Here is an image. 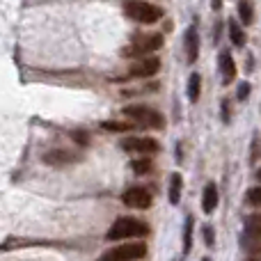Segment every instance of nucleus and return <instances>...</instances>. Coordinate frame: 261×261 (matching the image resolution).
Instances as JSON below:
<instances>
[{
    "label": "nucleus",
    "mask_w": 261,
    "mask_h": 261,
    "mask_svg": "<svg viewBox=\"0 0 261 261\" xmlns=\"http://www.w3.org/2000/svg\"><path fill=\"white\" fill-rule=\"evenodd\" d=\"M149 234V227L138 218H117L108 229V241H124V239H142Z\"/></svg>",
    "instance_id": "obj_1"
},
{
    "label": "nucleus",
    "mask_w": 261,
    "mask_h": 261,
    "mask_svg": "<svg viewBox=\"0 0 261 261\" xmlns=\"http://www.w3.org/2000/svg\"><path fill=\"white\" fill-rule=\"evenodd\" d=\"M124 12L130 21H138V23H144V25H151V23L161 21L163 16V9L156 7L151 3H144V0H126L124 3Z\"/></svg>",
    "instance_id": "obj_2"
},
{
    "label": "nucleus",
    "mask_w": 261,
    "mask_h": 261,
    "mask_svg": "<svg viewBox=\"0 0 261 261\" xmlns=\"http://www.w3.org/2000/svg\"><path fill=\"white\" fill-rule=\"evenodd\" d=\"M144 254H147V245L142 241H135V243H122L106 250L99 257V261H138Z\"/></svg>",
    "instance_id": "obj_3"
},
{
    "label": "nucleus",
    "mask_w": 261,
    "mask_h": 261,
    "mask_svg": "<svg viewBox=\"0 0 261 261\" xmlns=\"http://www.w3.org/2000/svg\"><path fill=\"white\" fill-rule=\"evenodd\" d=\"M163 46V35H158V32H153V35H140L133 39V44L126 46V50H124V55L126 58H149V55L153 53V50H158Z\"/></svg>",
    "instance_id": "obj_4"
},
{
    "label": "nucleus",
    "mask_w": 261,
    "mask_h": 261,
    "mask_svg": "<svg viewBox=\"0 0 261 261\" xmlns=\"http://www.w3.org/2000/svg\"><path fill=\"white\" fill-rule=\"evenodd\" d=\"M124 115H126L128 119H133L135 124H140V126L163 128V124H165L163 115H161V113H156L153 108H149V106H140V103L126 106V108H124Z\"/></svg>",
    "instance_id": "obj_5"
},
{
    "label": "nucleus",
    "mask_w": 261,
    "mask_h": 261,
    "mask_svg": "<svg viewBox=\"0 0 261 261\" xmlns=\"http://www.w3.org/2000/svg\"><path fill=\"white\" fill-rule=\"evenodd\" d=\"M122 199L128 208H140V211H142V208L151 206V193H149L147 188H142V186H133V188H128Z\"/></svg>",
    "instance_id": "obj_6"
},
{
    "label": "nucleus",
    "mask_w": 261,
    "mask_h": 261,
    "mask_svg": "<svg viewBox=\"0 0 261 261\" xmlns=\"http://www.w3.org/2000/svg\"><path fill=\"white\" fill-rule=\"evenodd\" d=\"M245 245L250 252H261V216H252L245 225Z\"/></svg>",
    "instance_id": "obj_7"
},
{
    "label": "nucleus",
    "mask_w": 261,
    "mask_h": 261,
    "mask_svg": "<svg viewBox=\"0 0 261 261\" xmlns=\"http://www.w3.org/2000/svg\"><path fill=\"white\" fill-rule=\"evenodd\" d=\"M158 69H161V60L149 55V58H142V60H138L135 64H130V71L128 73L133 78H151Z\"/></svg>",
    "instance_id": "obj_8"
},
{
    "label": "nucleus",
    "mask_w": 261,
    "mask_h": 261,
    "mask_svg": "<svg viewBox=\"0 0 261 261\" xmlns=\"http://www.w3.org/2000/svg\"><path fill=\"white\" fill-rule=\"evenodd\" d=\"M122 147L130 153H140V156L158 151V142L153 138H130V140H124Z\"/></svg>",
    "instance_id": "obj_9"
},
{
    "label": "nucleus",
    "mask_w": 261,
    "mask_h": 261,
    "mask_svg": "<svg viewBox=\"0 0 261 261\" xmlns=\"http://www.w3.org/2000/svg\"><path fill=\"white\" fill-rule=\"evenodd\" d=\"M73 161H78V156L67 151V149H50V151L44 153V163L46 165H53V167L67 165V163H73Z\"/></svg>",
    "instance_id": "obj_10"
},
{
    "label": "nucleus",
    "mask_w": 261,
    "mask_h": 261,
    "mask_svg": "<svg viewBox=\"0 0 261 261\" xmlns=\"http://www.w3.org/2000/svg\"><path fill=\"white\" fill-rule=\"evenodd\" d=\"M186 58H188V62L193 64L195 60H197L199 55V37H197V30H195V25H190L188 30H186Z\"/></svg>",
    "instance_id": "obj_11"
},
{
    "label": "nucleus",
    "mask_w": 261,
    "mask_h": 261,
    "mask_svg": "<svg viewBox=\"0 0 261 261\" xmlns=\"http://www.w3.org/2000/svg\"><path fill=\"white\" fill-rule=\"evenodd\" d=\"M218 64H220V71H222V81L225 83H231L236 76V64L234 60H231V53L229 50H222L220 53V60H218Z\"/></svg>",
    "instance_id": "obj_12"
},
{
    "label": "nucleus",
    "mask_w": 261,
    "mask_h": 261,
    "mask_svg": "<svg viewBox=\"0 0 261 261\" xmlns=\"http://www.w3.org/2000/svg\"><path fill=\"white\" fill-rule=\"evenodd\" d=\"M216 206H218V188L213 184H208L202 195V208H204V213H213Z\"/></svg>",
    "instance_id": "obj_13"
},
{
    "label": "nucleus",
    "mask_w": 261,
    "mask_h": 261,
    "mask_svg": "<svg viewBox=\"0 0 261 261\" xmlns=\"http://www.w3.org/2000/svg\"><path fill=\"white\" fill-rule=\"evenodd\" d=\"M181 188H184V179H181V174H172V181H170V202L172 204H179Z\"/></svg>",
    "instance_id": "obj_14"
},
{
    "label": "nucleus",
    "mask_w": 261,
    "mask_h": 261,
    "mask_svg": "<svg viewBox=\"0 0 261 261\" xmlns=\"http://www.w3.org/2000/svg\"><path fill=\"white\" fill-rule=\"evenodd\" d=\"M199 85H202V76H199V73H190V78H188V99L193 101H197L199 99Z\"/></svg>",
    "instance_id": "obj_15"
},
{
    "label": "nucleus",
    "mask_w": 261,
    "mask_h": 261,
    "mask_svg": "<svg viewBox=\"0 0 261 261\" xmlns=\"http://www.w3.org/2000/svg\"><path fill=\"white\" fill-rule=\"evenodd\" d=\"M229 39H231V44L234 46H243L245 44V32L241 30V25L239 23H234V21L229 23Z\"/></svg>",
    "instance_id": "obj_16"
},
{
    "label": "nucleus",
    "mask_w": 261,
    "mask_h": 261,
    "mask_svg": "<svg viewBox=\"0 0 261 261\" xmlns=\"http://www.w3.org/2000/svg\"><path fill=\"white\" fill-rule=\"evenodd\" d=\"M149 170H151V161H149V158H138V161H133V172L147 174Z\"/></svg>",
    "instance_id": "obj_17"
},
{
    "label": "nucleus",
    "mask_w": 261,
    "mask_h": 261,
    "mask_svg": "<svg viewBox=\"0 0 261 261\" xmlns=\"http://www.w3.org/2000/svg\"><path fill=\"white\" fill-rule=\"evenodd\" d=\"M245 202L252 204V206H261V186L259 188H250L245 195Z\"/></svg>",
    "instance_id": "obj_18"
},
{
    "label": "nucleus",
    "mask_w": 261,
    "mask_h": 261,
    "mask_svg": "<svg viewBox=\"0 0 261 261\" xmlns=\"http://www.w3.org/2000/svg\"><path fill=\"white\" fill-rule=\"evenodd\" d=\"M239 14H241V21L243 23H250L252 21V7H250L245 0H241V5H239Z\"/></svg>",
    "instance_id": "obj_19"
},
{
    "label": "nucleus",
    "mask_w": 261,
    "mask_h": 261,
    "mask_svg": "<svg viewBox=\"0 0 261 261\" xmlns=\"http://www.w3.org/2000/svg\"><path fill=\"white\" fill-rule=\"evenodd\" d=\"M106 130H128L130 124H119V122H103Z\"/></svg>",
    "instance_id": "obj_20"
},
{
    "label": "nucleus",
    "mask_w": 261,
    "mask_h": 261,
    "mask_svg": "<svg viewBox=\"0 0 261 261\" xmlns=\"http://www.w3.org/2000/svg\"><path fill=\"white\" fill-rule=\"evenodd\" d=\"M248 94H250V83H241L239 85V99L241 101L248 99Z\"/></svg>",
    "instance_id": "obj_21"
},
{
    "label": "nucleus",
    "mask_w": 261,
    "mask_h": 261,
    "mask_svg": "<svg viewBox=\"0 0 261 261\" xmlns=\"http://www.w3.org/2000/svg\"><path fill=\"white\" fill-rule=\"evenodd\" d=\"M190 225H193V222H186V245H184V250L186 252H188V248H190Z\"/></svg>",
    "instance_id": "obj_22"
},
{
    "label": "nucleus",
    "mask_w": 261,
    "mask_h": 261,
    "mask_svg": "<svg viewBox=\"0 0 261 261\" xmlns=\"http://www.w3.org/2000/svg\"><path fill=\"white\" fill-rule=\"evenodd\" d=\"M204 241H206V245L213 243V234H211V227H204Z\"/></svg>",
    "instance_id": "obj_23"
},
{
    "label": "nucleus",
    "mask_w": 261,
    "mask_h": 261,
    "mask_svg": "<svg viewBox=\"0 0 261 261\" xmlns=\"http://www.w3.org/2000/svg\"><path fill=\"white\" fill-rule=\"evenodd\" d=\"M73 140H78V144H87V135L85 133H73Z\"/></svg>",
    "instance_id": "obj_24"
},
{
    "label": "nucleus",
    "mask_w": 261,
    "mask_h": 261,
    "mask_svg": "<svg viewBox=\"0 0 261 261\" xmlns=\"http://www.w3.org/2000/svg\"><path fill=\"white\" fill-rule=\"evenodd\" d=\"M257 179L261 181V167H259V170H257Z\"/></svg>",
    "instance_id": "obj_25"
},
{
    "label": "nucleus",
    "mask_w": 261,
    "mask_h": 261,
    "mask_svg": "<svg viewBox=\"0 0 261 261\" xmlns=\"http://www.w3.org/2000/svg\"><path fill=\"white\" fill-rule=\"evenodd\" d=\"M248 261H259V259H248Z\"/></svg>",
    "instance_id": "obj_26"
},
{
    "label": "nucleus",
    "mask_w": 261,
    "mask_h": 261,
    "mask_svg": "<svg viewBox=\"0 0 261 261\" xmlns=\"http://www.w3.org/2000/svg\"><path fill=\"white\" fill-rule=\"evenodd\" d=\"M202 261H208V259H202Z\"/></svg>",
    "instance_id": "obj_27"
}]
</instances>
